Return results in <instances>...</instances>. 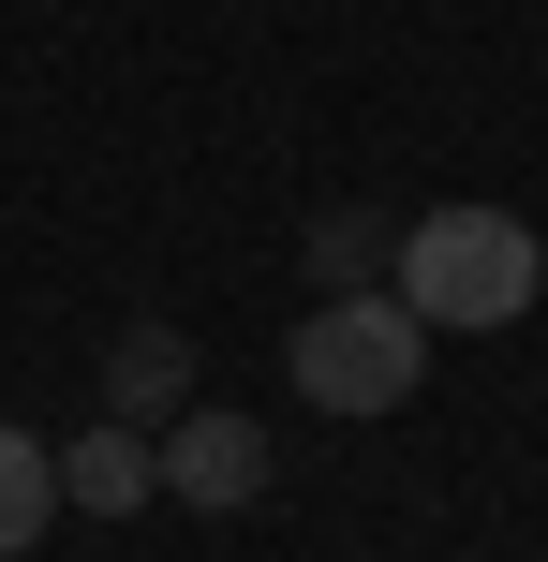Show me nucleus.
<instances>
[{
    "instance_id": "nucleus-1",
    "label": "nucleus",
    "mask_w": 548,
    "mask_h": 562,
    "mask_svg": "<svg viewBox=\"0 0 548 562\" xmlns=\"http://www.w3.org/2000/svg\"><path fill=\"white\" fill-rule=\"evenodd\" d=\"M385 296H401L430 340H445V326H519V311L548 296V237L519 223V207H415Z\"/></svg>"
},
{
    "instance_id": "nucleus-2",
    "label": "nucleus",
    "mask_w": 548,
    "mask_h": 562,
    "mask_svg": "<svg viewBox=\"0 0 548 562\" xmlns=\"http://www.w3.org/2000/svg\"><path fill=\"white\" fill-rule=\"evenodd\" d=\"M282 370H297V400L312 415H401L415 385H430V326H415L401 296H312V326L282 340Z\"/></svg>"
},
{
    "instance_id": "nucleus-3",
    "label": "nucleus",
    "mask_w": 548,
    "mask_h": 562,
    "mask_svg": "<svg viewBox=\"0 0 548 562\" xmlns=\"http://www.w3.org/2000/svg\"><path fill=\"white\" fill-rule=\"evenodd\" d=\"M148 474H164L193 518H237V504H267V429L223 415V400H193V415L148 429Z\"/></svg>"
},
{
    "instance_id": "nucleus-4",
    "label": "nucleus",
    "mask_w": 548,
    "mask_h": 562,
    "mask_svg": "<svg viewBox=\"0 0 548 562\" xmlns=\"http://www.w3.org/2000/svg\"><path fill=\"white\" fill-rule=\"evenodd\" d=\"M104 415H119V429H164V415H193V326L134 311V326L104 340Z\"/></svg>"
},
{
    "instance_id": "nucleus-5",
    "label": "nucleus",
    "mask_w": 548,
    "mask_h": 562,
    "mask_svg": "<svg viewBox=\"0 0 548 562\" xmlns=\"http://www.w3.org/2000/svg\"><path fill=\"white\" fill-rule=\"evenodd\" d=\"M148 488H164V474H148V429H119V415H89L75 445H59V504H89V518H134Z\"/></svg>"
},
{
    "instance_id": "nucleus-6",
    "label": "nucleus",
    "mask_w": 548,
    "mask_h": 562,
    "mask_svg": "<svg viewBox=\"0 0 548 562\" xmlns=\"http://www.w3.org/2000/svg\"><path fill=\"white\" fill-rule=\"evenodd\" d=\"M45 518H59V445H30V429L0 415V562L45 548Z\"/></svg>"
},
{
    "instance_id": "nucleus-7",
    "label": "nucleus",
    "mask_w": 548,
    "mask_h": 562,
    "mask_svg": "<svg viewBox=\"0 0 548 562\" xmlns=\"http://www.w3.org/2000/svg\"><path fill=\"white\" fill-rule=\"evenodd\" d=\"M312 267H326V296H371V267H385V223H371V207H326V223H312Z\"/></svg>"
}]
</instances>
